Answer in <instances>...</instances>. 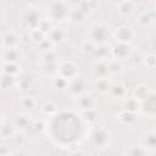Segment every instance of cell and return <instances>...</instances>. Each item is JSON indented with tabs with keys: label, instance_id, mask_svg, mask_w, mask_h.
<instances>
[{
	"label": "cell",
	"instance_id": "obj_1",
	"mask_svg": "<svg viewBox=\"0 0 156 156\" xmlns=\"http://www.w3.org/2000/svg\"><path fill=\"white\" fill-rule=\"evenodd\" d=\"M50 17L52 20H62L68 16V10L65 2H52L50 4Z\"/></svg>",
	"mask_w": 156,
	"mask_h": 156
},
{
	"label": "cell",
	"instance_id": "obj_2",
	"mask_svg": "<svg viewBox=\"0 0 156 156\" xmlns=\"http://www.w3.org/2000/svg\"><path fill=\"white\" fill-rule=\"evenodd\" d=\"M57 72H60L61 77L65 79L68 78H77V67L74 66V63L72 61H65L57 69Z\"/></svg>",
	"mask_w": 156,
	"mask_h": 156
},
{
	"label": "cell",
	"instance_id": "obj_3",
	"mask_svg": "<svg viewBox=\"0 0 156 156\" xmlns=\"http://www.w3.org/2000/svg\"><path fill=\"white\" fill-rule=\"evenodd\" d=\"M108 37V28L106 26H102L101 23L95 24L91 28V40L95 41H105L106 38Z\"/></svg>",
	"mask_w": 156,
	"mask_h": 156
},
{
	"label": "cell",
	"instance_id": "obj_4",
	"mask_svg": "<svg viewBox=\"0 0 156 156\" xmlns=\"http://www.w3.org/2000/svg\"><path fill=\"white\" fill-rule=\"evenodd\" d=\"M108 133L105 130V129H96L93 135H91V140H93V144L96 146V147H104L106 146V144H108Z\"/></svg>",
	"mask_w": 156,
	"mask_h": 156
},
{
	"label": "cell",
	"instance_id": "obj_5",
	"mask_svg": "<svg viewBox=\"0 0 156 156\" xmlns=\"http://www.w3.org/2000/svg\"><path fill=\"white\" fill-rule=\"evenodd\" d=\"M133 35H134L133 34V30L129 27H127V26H121L116 30V38L122 44H127V43L132 41Z\"/></svg>",
	"mask_w": 156,
	"mask_h": 156
},
{
	"label": "cell",
	"instance_id": "obj_6",
	"mask_svg": "<svg viewBox=\"0 0 156 156\" xmlns=\"http://www.w3.org/2000/svg\"><path fill=\"white\" fill-rule=\"evenodd\" d=\"M21 57V52L17 48H7L2 52V60L4 62H12L16 63V61Z\"/></svg>",
	"mask_w": 156,
	"mask_h": 156
},
{
	"label": "cell",
	"instance_id": "obj_7",
	"mask_svg": "<svg viewBox=\"0 0 156 156\" xmlns=\"http://www.w3.org/2000/svg\"><path fill=\"white\" fill-rule=\"evenodd\" d=\"M95 99L91 94H80L78 96V104L84 110H91L95 106Z\"/></svg>",
	"mask_w": 156,
	"mask_h": 156
},
{
	"label": "cell",
	"instance_id": "obj_8",
	"mask_svg": "<svg viewBox=\"0 0 156 156\" xmlns=\"http://www.w3.org/2000/svg\"><path fill=\"white\" fill-rule=\"evenodd\" d=\"M143 110L147 115H155L156 113V94H151V95L146 96L144 105H143Z\"/></svg>",
	"mask_w": 156,
	"mask_h": 156
},
{
	"label": "cell",
	"instance_id": "obj_9",
	"mask_svg": "<svg viewBox=\"0 0 156 156\" xmlns=\"http://www.w3.org/2000/svg\"><path fill=\"white\" fill-rule=\"evenodd\" d=\"M141 145L144 149H150V150L156 149V133L154 132L145 133L141 138Z\"/></svg>",
	"mask_w": 156,
	"mask_h": 156
},
{
	"label": "cell",
	"instance_id": "obj_10",
	"mask_svg": "<svg viewBox=\"0 0 156 156\" xmlns=\"http://www.w3.org/2000/svg\"><path fill=\"white\" fill-rule=\"evenodd\" d=\"M124 108L128 111V112H134L135 110L139 108V102H138V99L135 96H129L124 100Z\"/></svg>",
	"mask_w": 156,
	"mask_h": 156
},
{
	"label": "cell",
	"instance_id": "obj_11",
	"mask_svg": "<svg viewBox=\"0 0 156 156\" xmlns=\"http://www.w3.org/2000/svg\"><path fill=\"white\" fill-rule=\"evenodd\" d=\"M65 39V32L61 28H52L50 32V41L60 43Z\"/></svg>",
	"mask_w": 156,
	"mask_h": 156
},
{
	"label": "cell",
	"instance_id": "obj_12",
	"mask_svg": "<svg viewBox=\"0 0 156 156\" xmlns=\"http://www.w3.org/2000/svg\"><path fill=\"white\" fill-rule=\"evenodd\" d=\"M13 123H15V126L17 128H21V129H24V128L29 127V121H28L26 115H17L15 117V122Z\"/></svg>",
	"mask_w": 156,
	"mask_h": 156
},
{
	"label": "cell",
	"instance_id": "obj_13",
	"mask_svg": "<svg viewBox=\"0 0 156 156\" xmlns=\"http://www.w3.org/2000/svg\"><path fill=\"white\" fill-rule=\"evenodd\" d=\"M18 66L16 63H12V62H4V66H2V72L6 73V74H10L13 77L15 73L18 72Z\"/></svg>",
	"mask_w": 156,
	"mask_h": 156
},
{
	"label": "cell",
	"instance_id": "obj_14",
	"mask_svg": "<svg viewBox=\"0 0 156 156\" xmlns=\"http://www.w3.org/2000/svg\"><path fill=\"white\" fill-rule=\"evenodd\" d=\"M82 80L79 79V78H74L73 79V83H72V85L69 87V89H71V91L74 94V95H80V93H82V90H83V85H82Z\"/></svg>",
	"mask_w": 156,
	"mask_h": 156
},
{
	"label": "cell",
	"instance_id": "obj_15",
	"mask_svg": "<svg viewBox=\"0 0 156 156\" xmlns=\"http://www.w3.org/2000/svg\"><path fill=\"white\" fill-rule=\"evenodd\" d=\"M16 43H17V37L13 33L9 32L7 34L4 35V45H6L7 48H15Z\"/></svg>",
	"mask_w": 156,
	"mask_h": 156
},
{
	"label": "cell",
	"instance_id": "obj_16",
	"mask_svg": "<svg viewBox=\"0 0 156 156\" xmlns=\"http://www.w3.org/2000/svg\"><path fill=\"white\" fill-rule=\"evenodd\" d=\"M126 156H145V150L140 146H133L126 151Z\"/></svg>",
	"mask_w": 156,
	"mask_h": 156
},
{
	"label": "cell",
	"instance_id": "obj_17",
	"mask_svg": "<svg viewBox=\"0 0 156 156\" xmlns=\"http://www.w3.org/2000/svg\"><path fill=\"white\" fill-rule=\"evenodd\" d=\"M110 88V83L107 82V79L104 77V78H99L98 82H96V89L100 91V93H106Z\"/></svg>",
	"mask_w": 156,
	"mask_h": 156
},
{
	"label": "cell",
	"instance_id": "obj_18",
	"mask_svg": "<svg viewBox=\"0 0 156 156\" xmlns=\"http://www.w3.org/2000/svg\"><path fill=\"white\" fill-rule=\"evenodd\" d=\"M150 22H151V17L147 12H143L139 16V23L141 26H147V24H150Z\"/></svg>",
	"mask_w": 156,
	"mask_h": 156
},
{
	"label": "cell",
	"instance_id": "obj_19",
	"mask_svg": "<svg viewBox=\"0 0 156 156\" xmlns=\"http://www.w3.org/2000/svg\"><path fill=\"white\" fill-rule=\"evenodd\" d=\"M121 5L124 7H119V12H122V13H130L132 12V9H133L132 2H121Z\"/></svg>",
	"mask_w": 156,
	"mask_h": 156
},
{
	"label": "cell",
	"instance_id": "obj_20",
	"mask_svg": "<svg viewBox=\"0 0 156 156\" xmlns=\"http://www.w3.org/2000/svg\"><path fill=\"white\" fill-rule=\"evenodd\" d=\"M119 119H121L122 122H124V123H130V121H134V117H133V115H132L130 112L126 111V112H123V113L121 115Z\"/></svg>",
	"mask_w": 156,
	"mask_h": 156
},
{
	"label": "cell",
	"instance_id": "obj_21",
	"mask_svg": "<svg viewBox=\"0 0 156 156\" xmlns=\"http://www.w3.org/2000/svg\"><path fill=\"white\" fill-rule=\"evenodd\" d=\"M123 91H124V89H123L122 85H116V87H113V93H115V94L118 93V96H122V95H123Z\"/></svg>",
	"mask_w": 156,
	"mask_h": 156
},
{
	"label": "cell",
	"instance_id": "obj_22",
	"mask_svg": "<svg viewBox=\"0 0 156 156\" xmlns=\"http://www.w3.org/2000/svg\"><path fill=\"white\" fill-rule=\"evenodd\" d=\"M16 156H28V155H24L23 151H18V152L16 154Z\"/></svg>",
	"mask_w": 156,
	"mask_h": 156
},
{
	"label": "cell",
	"instance_id": "obj_23",
	"mask_svg": "<svg viewBox=\"0 0 156 156\" xmlns=\"http://www.w3.org/2000/svg\"><path fill=\"white\" fill-rule=\"evenodd\" d=\"M152 43H154V48L156 49V35L154 37V40H152Z\"/></svg>",
	"mask_w": 156,
	"mask_h": 156
}]
</instances>
